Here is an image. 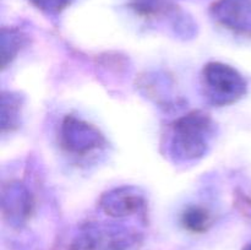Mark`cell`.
Here are the masks:
<instances>
[{"instance_id": "2", "label": "cell", "mask_w": 251, "mask_h": 250, "mask_svg": "<svg viewBox=\"0 0 251 250\" xmlns=\"http://www.w3.org/2000/svg\"><path fill=\"white\" fill-rule=\"evenodd\" d=\"M202 87L207 100L215 105H228L247 93L244 77L229 65L210 63L202 70Z\"/></svg>"}, {"instance_id": "4", "label": "cell", "mask_w": 251, "mask_h": 250, "mask_svg": "<svg viewBox=\"0 0 251 250\" xmlns=\"http://www.w3.org/2000/svg\"><path fill=\"white\" fill-rule=\"evenodd\" d=\"M61 146L76 156H86L103 144L96 127L75 117H66L61 124Z\"/></svg>"}, {"instance_id": "1", "label": "cell", "mask_w": 251, "mask_h": 250, "mask_svg": "<svg viewBox=\"0 0 251 250\" xmlns=\"http://www.w3.org/2000/svg\"><path fill=\"white\" fill-rule=\"evenodd\" d=\"M215 124L206 113L195 110L174 122L171 127V151L178 159H198L207 151Z\"/></svg>"}, {"instance_id": "3", "label": "cell", "mask_w": 251, "mask_h": 250, "mask_svg": "<svg viewBox=\"0 0 251 250\" xmlns=\"http://www.w3.org/2000/svg\"><path fill=\"white\" fill-rule=\"evenodd\" d=\"M136 242V234L119 225L91 223L78 229L66 250H127Z\"/></svg>"}, {"instance_id": "9", "label": "cell", "mask_w": 251, "mask_h": 250, "mask_svg": "<svg viewBox=\"0 0 251 250\" xmlns=\"http://www.w3.org/2000/svg\"><path fill=\"white\" fill-rule=\"evenodd\" d=\"M243 250H251V243H249L247 247H244V249H243Z\"/></svg>"}, {"instance_id": "6", "label": "cell", "mask_w": 251, "mask_h": 250, "mask_svg": "<svg viewBox=\"0 0 251 250\" xmlns=\"http://www.w3.org/2000/svg\"><path fill=\"white\" fill-rule=\"evenodd\" d=\"M146 205L144 195L132 186L114 189L105 194L100 200V206L107 215L114 217L134 215L139 212Z\"/></svg>"}, {"instance_id": "8", "label": "cell", "mask_w": 251, "mask_h": 250, "mask_svg": "<svg viewBox=\"0 0 251 250\" xmlns=\"http://www.w3.org/2000/svg\"><path fill=\"white\" fill-rule=\"evenodd\" d=\"M31 1L44 11L58 12L70 4L71 0H31Z\"/></svg>"}, {"instance_id": "5", "label": "cell", "mask_w": 251, "mask_h": 250, "mask_svg": "<svg viewBox=\"0 0 251 250\" xmlns=\"http://www.w3.org/2000/svg\"><path fill=\"white\" fill-rule=\"evenodd\" d=\"M218 22L243 34H251V0H218L212 7Z\"/></svg>"}, {"instance_id": "7", "label": "cell", "mask_w": 251, "mask_h": 250, "mask_svg": "<svg viewBox=\"0 0 251 250\" xmlns=\"http://www.w3.org/2000/svg\"><path fill=\"white\" fill-rule=\"evenodd\" d=\"M213 218L203 206H189L181 216L184 228L193 233H203L212 225Z\"/></svg>"}]
</instances>
